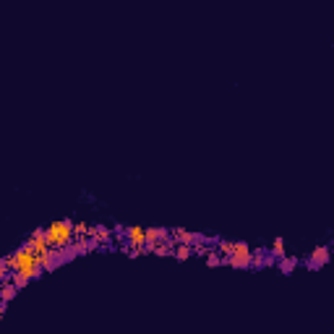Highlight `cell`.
<instances>
[{"mask_svg": "<svg viewBox=\"0 0 334 334\" xmlns=\"http://www.w3.org/2000/svg\"><path fill=\"white\" fill-rule=\"evenodd\" d=\"M44 243L47 248H55V251H63L66 246L73 243V222L71 219H63V222H52L44 227Z\"/></svg>", "mask_w": 334, "mask_h": 334, "instance_id": "cell-1", "label": "cell"}, {"mask_svg": "<svg viewBox=\"0 0 334 334\" xmlns=\"http://www.w3.org/2000/svg\"><path fill=\"white\" fill-rule=\"evenodd\" d=\"M206 264H209V266H219V264H222V256H219L214 248H209V251H206Z\"/></svg>", "mask_w": 334, "mask_h": 334, "instance_id": "cell-10", "label": "cell"}, {"mask_svg": "<svg viewBox=\"0 0 334 334\" xmlns=\"http://www.w3.org/2000/svg\"><path fill=\"white\" fill-rule=\"evenodd\" d=\"M8 277H11V282H13V285H16V290H21V287H26V285H29V280H26V277H21L19 271H13V274H8Z\"/></svg>", "mask_w": 334, "mask_h": 334, "instance_id": "cell-12", "label": "cell"}, {"mask_svg": "<svg viewBox=\"0 0 334 334\" xmlns=\"http://www.w3.org/2000/svg\"><path fill=\"white\" fill-rule=\"evenodd\" d=\"M271 259H285V240L277 238L274 246H271Z\"/></svg>", "mask_w": 334, "mask_h": 334, "instance_id": "cell-8", "label": "cell"}, {"mask_svg": "<svg viewBox=\"0 0 334 334\" xmlns=\"http://www.w3.org/2000/svg\"><path fill=\"white\" fill-rule=\"evenodd\" d=\"M295 264H298V259H282V261H280V269H282V274H293Z\"/></svg>", "mask_w": 334, "mask_h": 334, "instance_id": "cell-11", "label": "cell"}, {"mask_svg": "<svg viewBox=\"0 0 334 334\" xmlns=\"http://www.w3.org/2000/svg\"><path fill=\"white\" fill-rule=\"evenodd\" d=\"M144 238H146V243H159V240L170 238V233L164 227H144Z\"/></svg>", "mask_w": 334, "mask_h": 334, "instance_id": "cell-5", "label": "cell"}, {"mask_svg": "<svg viewBox=\"0 0 334 334\" xmlns=\"http://www.w3.org/2000/svg\"><path fill=\"white\" fill-rule=\"evenodd\" d=\"M326 261H329V248H326V246H318V248L313 251V256L308 259V269H321Z\"/></svg>", "mask_w": 334, "mask_h": 334, "instance_id": "cell-4", "label": "cell"}, {"mask_svg": "<svg viewBox=\"0 0 334 334\" xmlns=\"http://www.w3.org/2000/svg\"><path fill=\"white\" fill-rule=\"evenodd\" d=\"M126 238H128V246H131V251H139V248H144V243H146V238H144V227H126Z\"/></svg>", "mask_w": 334, "mask_h": 334, "instance_id": "cell-3", "label": "cell"}, {"mask_svg": "<svg viewBox=\"0 0 334 334\" xmlns=\"http://www.w3.org/2000/svg\"><path fill=\"white\" fill-rule=\"evenodd\" d=\"M191 253H193V246H175L173 248V256H175L178 261H186Z\"/></svg>", "mask_w": 334, "mask_h": 334, "instance_id": "cell-7", "label": "cell"}, {"mask_svg": "<svg viewBox=\"0 0 334 334\" xmlns=\"http://www.w3.org/2000/svg\"><path fill=\"white\" fill-rule=\"evenodd\" d=\"M222 264L233 266V269H251V246L243 240L233 243V253L227 259H222Z\"/></svg>", "mask_w": 334, "mask_h": 334, "instance_id": "cell-2", "label": "cell"}, {"mask_svg": "<svg viewBox=\"0 0 334 334\" xmlns=\"http://www.w3.org/2000/svg\"><path fill=\"white\" fill-rule=\"evenodd\" d=\"M19 290H16V285H13L11 280H6V282H0V300L3 303H8V300H13V295H16Z\"/></svg>", "mask_w": 334, "mask_h": 334, "instance_id": "cell-6", "label": "cell"}, {"mask_svg": "<svg viewBox=\"0 0 334 334\" xmlns=\"http://www.w3.org/2000/svg\"><path fill=\"white\" fill-rule=\"evenodd\" d=\"M233 243L235 240H217V253H222L225 259H227V256L233 253Z\"/></svg>", "mask_w": 334, "mask_h": 334, "instance_id": "cell-9", "label": "cell"}, {"mask_svg": "<svg viewBox=\"0 0 334 334\" xmlns=\"http://www.w3.org/2000/svg\"><path fill=\"white\" fill-rule=\"evenodd\" d=\"M6 306H8V303H0V316H3V313H6Z\"/></svg>", "mask_w": 334, "mask_h": 334, "instance_id": "cell-13", "label": "cell"}]
</instances>
